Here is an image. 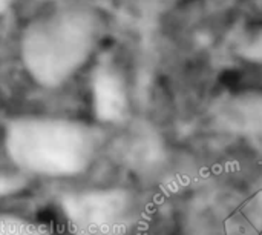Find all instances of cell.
<instances>
[{
  "instance_id": "cell-1",
  "label": "cell",
  "mask_w": 262,
  "mask_h": 235,
  "mask_svg": "<svg viewBox=\"0 0 262 235\" xmlns=\"http://www.w3.org/2000/svg\"><path fill=\"white\" fill-rule=\"evenodd\" d=\"M3 145L12 169L29 180H66L89 171L98 155L100 135L77 119L25 114L6 123Z\"/></svg>"
},
{
  "instance_id": "cell-2",
  "label": "cell",
  "mask_w": 262,
  "mask_h": 235,
  "mask_svg": "<svg viewBox=\"0 0 262 235\" xmlns=\"http://www.w3.org/2000/svg\"><path fill=\"white\" fill-rule=\"evenodd\" d=\"M97 17L64 8L34 18L21 34L20 54L29 77L46 89L66 85L89 60L98 38Z\"/></svg>"
},
{
  "instance_id": "cell-3",
  "label": "cell",
  "mask_w": 262,
  "mask_h": 235,
  "mask_svg": "<svg viewBox=\"0 0 262 235\" xmlns=\"http://www.w3.org/2000/svg\"><path fill=\"white\" fill-rule=\"evenodd\" d=\"M72 211L86 235H120L126 229L130 206L124 195L104 191L80 197Z\"/></svg>"
},
{
  "instance_id": "cell-4",
  "label": "cell",
  "mask_w": 262,
  "mask_h": 235,
  "mask_svg": "<svg viewBox=\"0 0 262 235\" xmlns=\"http://www.w3.org/2000/svg\"><path fill=\"white\" fill-rule=\"evenodd\" d=\"M221 123L244 137L262 139V91H246L229 97L218 111Z\"/></svg>"
},
{
  "instance_id": "cell-5",
  "label": "cell",
  "mask_w": 262,
  "mask_h": 235,
  "mask_svg": "<svg viewBox=\"0 0 262 235\" xmlns=\"http://www.w3.org/2000/svg\"><path fill=\"white\" fill-rule=\"evenodd\" d=\"M95 91H97V100L106 114L109 115L120 114V111L124 106V91L120 79L114 71L103 69L98 72L95 82Z\"/></svg>"
},
{
  "instance_id": "cell-6",
  "label": "cell",
  "mask_w": 262,
  "mask_h": 235,
  "mask_svg": "<svg viewBox=\"0 0 262 235\" xmlns=\"http://www.w3.org/2000/svg\"><path fill=\"white\" fill-rule=\"evenodd\" d=\"M0 235H52L49 228L31 217L0 211Z\"/></svg>"
},
{
  "instance_id": "cell-7",
  "label": "cell",
  "mask_w": 262,
  "mask_h": 235,
  "mask_svg": "<svg viewBox=\"0 0 262 235\" xmlns=\"http://www.w3.org/2000/svg\"><path fill=\"white\" fill-rule=\"evenodd\" d=\"M29 179L15 169H0V200L15 197L29 186Z\"/></svg>"
},
{
  "instance_id": "cell-8",
  "label": "cell",
  "mask_w": 262,
  "mask_h": 235,
  "mask_svg": "<svg viewBox=\"0 0 262 235\" xmlns=\"http://www.w3.org/2000/svg\"><path fill=\"white\" fill-rule=\"evenodd\" d=\"M238 54L244 60L262 66V28L252 31L246 38L241 40Z\"/></svg>"
},
{
  "instance_id": "cell-9",
  "label": "cell",
  "mask_w": 262,
  "mask_h": 235,
  "mask_svg": "<svg viewBox=\"0 0 262 235\" xmlns=\"http://www.w3.org/2000/svg\"><path fill=\"white\" fill-rule=\"evenodd\" d=\"M249 214H250V219L253 220V223L256 225V228L262 231V180L256 186V191L253 192V195L250 199Z\"/></svg>"
},
{
  "instance_id": "cell-10",
  "label": "cell",
  "mask_w": 262,
  "mask_h": 235,
  "mask_svg": "<svg viewBox=\"0 0 262 235\" xmlns=\"http://www.w3.org/2000/svg\"><path fill=\"white\" fill-rule=\"evenodd\" d=\"M12 0H0V14H3L5 11H8V8L11 6Z\"/></svg>"
}]
</instances>
